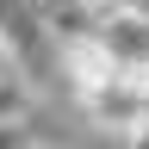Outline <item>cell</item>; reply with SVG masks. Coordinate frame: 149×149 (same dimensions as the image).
I'll return each instance as SVG.
<instances>
[{
	"label": "cell",
	"instance_id": "obj_1",
	"mask_svg": "<svg viewBox=\"0 0 149 149\" xmlns=\"http://www.w3.org/2000/svg\"><path fill=\"white\" fill-rule=\"evenodd\" d=\"M0 68L19 87H31V93H50V81L62 74L56 37L44 31L37 6H0Z\"/></svg>",
	"mask_w": 149,
	"mask_h": 149
},
{
	"label": "cell",
	"instance_id": "obj_2",
	"mask_svg": "<svg viewBox=\"0 0 149 149\" xmlns=\"http://www.w3.org/2000/svg\"><path fill=\"white\" fill-rule=\"evenodd\" d=\"M56 56H62V81H68L74 100H93L100 87H112V81L124 74V68L106 56L100 37H81V44H68V50H56Z\"/></svg>",
	"mask_w": 149,
	"mask_h": 149
},
{
	"label": "cell",
	"instance_id": "obj_3",
	"mask_svg": "<svg viewBox=\"0 0 149 149\" xmlns=\"http://www.w3.org/2000/svg\"><path fill=\"white\" fill-rule=\"evenodd\" d=\"M124 149H149V118H143V124H137V130L124 137Z\"/></svg>",
	"mask_w": 149,
	"mask_h": 149
}]
</instances>
